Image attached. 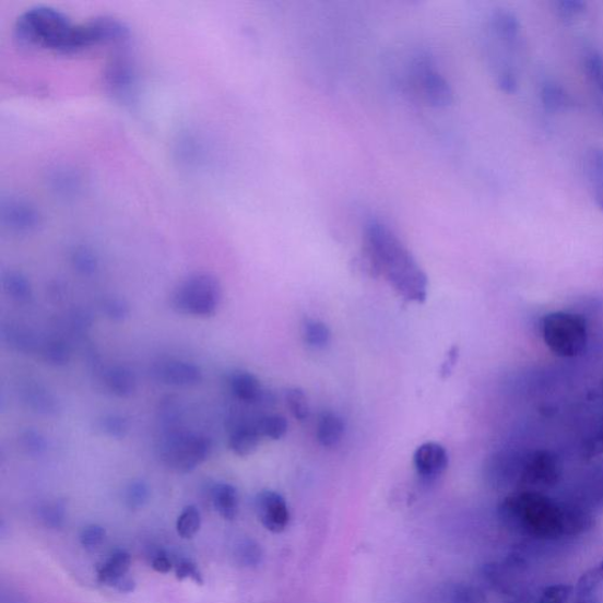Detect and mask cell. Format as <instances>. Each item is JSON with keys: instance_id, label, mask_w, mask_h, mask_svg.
<instances>
[{"instance_id": "obj_1", "label": "cell", "mask_w": 603, "mask_h": 603, "mask_svg": "<svg viewBox=\"0 0 603 603\" xmlns=\"http://www.w3.org/2000/svg\"><path fill=\"white\" fill-rule=\"evenodd\" d=\"M497 512L510 532L541 542L577 537L592 531L595 524L590 511L537 492H511Z\"/></svg>"}, {"instance_id": "obj_2", "label": "cell", "mask_w": 603, "mask_h": 603, "mask_svg": "<svg viewBox=\"0 0 603 603\" xmlns=\"http://www.w3.org/2000/svg\"><path fill=\"white\" fill-rule=\"evenodd\" d=\"M364 253L377 273L386 276L405 299L422 304L428 295V277L402 240L379 221H370L366 228Z\"/></svg>"}, {"instance_id": "obj_3", "label": "cell", "mask_w": 603, "mask_h": 603, "mask_svg": "<svg viewBox=\"0 0 603 603\" xmlns=\"http://www.w3.org/2000/svg\"><path fill=\"white\" fill-rule=\"evenodd\" d=\"M75 26L62 11L34 7L21 14L13 26V38L22 48L71 56Z\"/></svg>"}, {"instance_id": "obj_4", "label": "cell", "mask_w": 603, "mask_h": 603, "mask_svg": "<svg viewBox=\"0 0 603 603\" xmlns=\"http://www.w3.org/2000/svg\"><path fill=\"white\" fill-rule=\"evenodd\" d=\"M564 463L548 449H510V487L512 492L545 493L563 478Z\"/></svg>"}, {"instance_id": "obj_5", "label": "cell", "mask_w": 603, "mask_h": 603, "mask_svg": "<svg viewBox=\"0 0 603 603\" xmlns=\"http://www.w3.org/2000/svg\"><path fill=\"white\" fill-rule=\"evenodd\" d=\"M540 329L551 352L564 358L581 355L590 338L586 316L575 311L551 312L542 318Z\"/></svg>"}, {"instance_id": "obj_6", "label": "cell", "mask_w": 603, "mask_h": 603, "mask_svg": "<svg viewBox=\"0 0 603 603\" xmlns=\"http://www.w3.org/2000/svg\"><path fill=\"white\" fill-rule=\"evenodd\" d=\"M213 445L208 436L184 429H174L159 440L157 451L162 463L180 474H188L204 463Z\"/></svg>"}, {"instance_id": "obj_7", "label": "cell", "mask_w": 603, "mask_h": 603, "mask_svg": "<svg viewBox=\"0 0 603 603\" xmlns=\"http://www.w3.org/2000/svg\"><path fill=\"white\" fill-rule=\"evenodd\" d=\"M222 300V286L216 276L196 273L180 282L173 293V309L192 318H214Z\"/></svg>"}, {"instance_id": "obj_8", "label": "cell", "mask_w": 603, "mask_h": 603, "mask_svg": "<svg viewBox=\"0 0 603 603\" xmlns=\"http://www.w3.org/2000/svg\"><path fill=\"white\" fill-rule=\"evenodd\" d=\"M0 222L13 234H29L40 224L37 208L20 196H9L0 203Z\"/></svg>"}, {"instance_id": "obj_9", "label": "cell", "mask_w": 603, "mask_h": 603, "mask_svg": "<svg viewBox=\"0 0 603 603\" xmlns=\"http://www.w3.org/2000/svg\"><path fill=\"white\" fill-rule=\"evenodd\" d=\"M104 83L116 99L128 102L132 98L138 86V73L126 55L113 58L105 69Z\"/></svg>"}, {"instance_id": "obj_10", "label": "cell", "mask_w": 603, "mask_h": 603, "mask_svg": "<svg viewBox=\"0 0 603 603\" xmlns=\"http://www.w3.org/2000/svg\"><path fill=\"white\" fill-rule=\"evenodd\" d=\"M256 510L267 531L280 534L291 522V511L284 497L274 490H263L256 497Z\"/></svg>"}, {"instance_id": "obj_11", "label": "cell", "mask_w": 603, "mask_h": 603, "mask_svg": "<svg viewBox=\"0 0 603 603\" xmlns=\"http://www.w3.org/2000/svg\"><path fill=\"white\" fill-rule=\"evenodd\" d=\"M154 379L173 387H193L203 381V373L191 362L180 359L163 360L153 370Z\"/></svg>"}, {"instance_id": "obj_12", "label": "cell", "mask_w": 603, "mask_h": 603, "mask_svg": "<svg viewBox=\"0 0 603 603\" xmlns=\"http://www.w3.org/2000/svg\"><path fill=\"white\" fill-rule=\"evenodd\" d=\"M416 67L422 93L427 102L435 108L448 107L452 102V92L444 75L435 71L427 60Z\"/></svg>"}, {"instance_id": "obj_13", "label": "cell", "mask_w": 603, "mask_h": 603, "mask_svg": "<svg viewBox=\"0 0 603 603\" xmlns=\"http://www.w3.org/2000/svg\"><path fill=\"white\" fill-rule=\"evenodd\" d=\"M448 452L440 444L427 442L415 451L414 465L422 478L434 481L440 477L448 469Z\"/></svg>"}, {"instance_id": "obj_14", "label": "cell", "mask_w": 603, "mask_h": 603, "mask_svg": "<svg viewBox=\"0 0 603 603\" xmlns=\"http://www.w3.org/2000/svg\"><path fill=\"white\" fill-rule=\"evenodd\" d=\"M47 184L49 190L60 199H74L83 191L82 174L70 165L60 164L48 172Z\"/></svg>"}, {"instance_id": "obj_15", "label": "cell", "mask_w": 603, "mask_h": 603, "mask_svg": "<svg viewBox=\"0 0 603 603\" xmlns=\"http://www.w3.org/2000/svg\"><path fill=\"white\" fill-rule=\"evenodd\" d=\"M493 36L501 43L509 52L522 48V32L518 17L507 10H497L490 19Z\"/></svg>"}, {"instance_id": "obj_16", "label": "cell", "mask_w": 603, "mask_h": 603, "mask_svg": "<svg viewBox=\"0 0 603 603\" xmlns=\"http://www.w3.org/2000/svg\"><path fill=\"white\" fill-rule=\"evenodd\" d=\"M568 501L580 506L595 516L603 511V471L586 478L571 490Z\"/></svg>"}, {"instance_id": "obj_17", "label": "cell", "mask_w": 603, "mask_h": 603, "mask_svg": "<svg viewBox=\"0 0 603 603\" xmlns=\"http://www.w3.org/2000/svg\"><path fill=\"white\" fill-rule=\"evenodd\" d=\"M262 440L258 428H256L255 421L244 422L238 425L229 437V448L240 458H246L256 450H258Z\"/></svg>"}, {"instance_id": "obj_18", "label": "cell", "mask_w": 603, "mask_h": 603, "mask_svg": "<svg viewBox=\"0 0 603 603\" xmlns=\"http://www.w3.org/2000/svg\"><path fill=\"white\" fill-rule=\"evenodd\" d=\"M584 174L596 206L603 213V149L592 147L584 156Z\"/></svg>"}, {"instance_id": "obj_19", "label": "cell", "mask_w": 603, "mask_h": 603, "mask_svg": "<svg viewBox=\"0 0 603 603\" xmlns=\"http://www.w3.org/2000/svg\"><path fill=\"white\" fill-rule=\"evenodd\" d=\"M434 603H488L487 595L481 588L470 583L445 586L436 593Z\"/></svg>"}, {"instance_id": "obj_20", "label": "cell", "mask_w": 603, "mask_h": 603, "mask_svg": "<svg viewBox=\"0 0 603 603\" xmlns=\"http://www.w3.org/2000/svg\"><path fill=\"white\" fill-rule=\"evenodd\" d=\"M104 383L118 398L128 399L138 389L134 373L126 366H113L104 373Z\"/></svg>"}, {"instance_id": "obj_21", "label": "cell", "mask_w": 603, "mask_h": 603, "mask_svg": "<svg viewBox=\"0 0 603 603\" xmlns=\"http://www.w3.org/2000/svg\"><path fill=\"white\" fill-rule=\"evenodd\" d=\"M230 389L237 400L246 403L261 402L264 397L261 381L248 371L235 373L230 379Z\"/></svg>"}, {"instance_id": "obj_22", "label": "cell", "mask_w": 603, "mask_h": 603, "mask_svg": "<svg viewBox=\"0 0 603 603\" xmlns=\"http://www.w3.org/2000/svg\"><path fill=\"white\" fill-rule=\"evenodd\" d=\"M130 566V554L127 551L118 549L97 569V580L102 584L113 587L118 580L128 576Z\"/></svg>"}, {"instance_id": "obj_23", "label": "cell", "mask_w": 603, "mask_h": 603, "mask_svg": "<svg viewBox=\"0 0 603 603\" xmlns=\"http://www.w3.org/2000/svg\"><path fill=\"white\" fill-rule=\"evenodd\" d=\"M211 501L223 519L232 521L237 517L239 496L235 486L225 482L216 484L211 489Z\"/></svg>"}, {"instance_id": "obj_24", "label": "cell", "mask_w": 603, "mask_h": 603, "mask_svg": "<svg viewBox=\"0 0 603 603\" xmlns=\"http://www.w3.org/2000/svg\"><path fill=\"white\" fill-rule=\"evenodd\" d=\"M540 97L546 110L559 113L575 107V99L567 90L554 81L547 80L541 85Z\"/></svg>"}, {"instance_id": "obj_25", "label": "cell", "mask_w": 603, "mask_h": 603, "mask_svg": "<svg viewBox=\"0 0 603 603\" xmlns=\"http://www.w3.org/2000/svg\"><path fill=\"white\" fill-rule=\"evenodd\" d=\"M344 424L334 413H324L318 426V440L323 447L336 446L343 437Z\"/></svg>"}, {"instance_id": "obj_26", "label": "cell", "mask_w": 603, "mask_h": 603, "mask_svg": "<svg viewBox=\"0 0 603 603\" xmlns=\"http://www.w3.org/2000/svg\"><path fill=\"white\" fill-rule=\"evenodd\" d=\"M4 292L19 304H27L33 298V286L20 271H8L3 276Z\"/></svg>"}, {"instance_id": "obj_27", "label": "cell", "mask_w": 603, "mask_h": 603, "mask_svg": "<svg viewBox=\"0 0 603 603\" xmlns=\"http://www.w3.org/2000/svg\"><path fill=\"white\" fill-rule=\"evenodd\" d=\"M71 264L80 275L92 277L97 273L99 267L98 256L94 249L79 246L71 253Z\"/></svg>"}, {"instance_id": "obj_28", "label": "cell", "mask_w": 603, "mask_h": 603, "mask_svg": "<svg viewBox=\"0 0 603 603\" xmlns=\"http://www.w3.org/2000/svg\"><path fill=\"white\" fill-rule=\"evenodd\" d=\"M588 80L595 86L599 97L603 98V55L596 49H586L582 56Z\"/></svg>"}, {"instance_id": "obj_29", "label": "cell", "mask_w": 603, "mask_h": 603, "mask_svg": "<svg viewBox=\"0 0 603 603\" xmlns=\"http://www.w3.org/2000/svg\"><path fill=\"white\" fill-rule=\"evenodd\" d=\"M26 400L33 410L45 415L55 414L58 410L54 395L40 386L28 387Z\"/></svg>"}, {"instance_id": "obj_30", "label": "cell", "mask_w": 603, "mask_h": 603, "mask_svg": "<svg viewBox=\"0 0 603 603\" xmlns=\"http://www.w3.org/2000/svg\"><path fill=\"white\" fill-rule=\"evenodd\" d=\"M42 356L52 366H66L71 358L70 345L63 340L51 339L43 344Z\"/></svg>"}, {"instance_id": "obj_31", "label": "cell", "mask_w": 603, "mask_h": 603, "mask_svg": "<svg viewBox=\"0 0 603 603\" xmlns=\"http://www.w3.org/2000/svg\"><path fill=\"white\" fill-rule=\"evenodd\" d=\"M235 557L240 566L252 568L262 563L263 552L258 542L247 537L236 545Z\"/></svg>"}, {"instance_id": "obj_32", "label": "cell", "mask_w": 603, "mask_h": 603, "mask_svg": "<svg viewBox=\"0 0 603 603\" xmlns=\"http://www.w3.org/2000/svg\"><path fill=\"white\" fill-rule=\"evenodd\" d=\"M262 439L280 440L288 431V422L279 415H268L255 419Z\"/></svg>"}, {"instance_id": "obj_33", "label": "cell", "mask_w": 603, "mask_h": 603, "mask_svg": "<svg viewBox=\"0 0 603 603\" xmlns=\"http://www.w3.org/2000/svg\"><path fill=\"white\" fill-rule=\"evenodd\" d=\"M202 523L201 512L194 506H188L180 512L176 528L180 537L191 539L199 533Z\"/></svg>"}, {"instance_id": "obj_34", "label": "cell", "mask_w": 603, "mask_h": 603, "mask_svg": "<svg viewBox=\"0 0 603 603\" xmlns=\"http://www.w3.org/2000/svg\"><path fill=\"white\" fill-rule=\"evenodd\" d=\"M3 336L12 348L19 352L32 353L36 348L35 338L24 328L10 326L3 330Z\"/></svg>"}, {"instance_id": "obj_35", "label": "cell", "mask_w": 603, "mask_h": 603, "mask_svg": "<svg viewBox=\"0 0 603 603\" xmlns=\"http://www.w3.org/2000/svg\"><path fill=\"white\" fill-rule=\"evenodd\" d=\"M330 330L323 322L308 320L304 324V339L315 350H322L330 341Z\"/></svg>"}, {"instance_id": "obj_36", "label": "cell", "mask_w": 603, "mask_h": 603, "mask_svg": "<svg viewBox=\"0 0 603 603\" xmlns=\"http://www.w3.org/2000/svg\"><path fill=\"white\" fill-rule=\"evenodd\" d=\"M99 429L104 435L111 437V439L122 440L128 435L130 425L125 416L109 414L99 421Z\"/></svg>"}, {"instance_id": "obj_37", "label": "cell", "mask_w": 603, "mask_h": 603, "mask_svg": "<svg viewBox=\"0 0 603 603\" xmlns=\"http://www.w3.org/2000/svg\"><path fill=\"white\" fill-rule=\"evenodd\" d=\"M66 509L62 501L48 503L39 508V518L45 525L57 530V528L63 527L66 522Z\"/></svg>"}, {"instance_id": "obj_38", "label": "cell", "mask_w": 603, "mask_h": 603, "mask_svg": "<svg viewBox=\"0 0 603 603\" xmlns=\"http://www.w3.org/2000/svg\"><path fill=\"white\" fill-rule=\"evenodd\" d=\"M285 402L295 418L305 421L309 417V401L305 391L299 388H293L286 391Z\"/></svg>"}, {"instance_id": "obj_39", "label": "cell", "mask_w": 603, "mask_h": 603, "mask_svg": "<svg viewBox=\"0 0 603 603\" xmlns=\"http://www.w3.org/2000/svg\"><path fill=\"white\" fill-rule=\"evenodd\" d=\"M102 310L108 319L115 322H122L129 318L130 306L122 297L111 296L104 298Z\"/></svg>"}, {"instance_id": "obj_40", "label": "cell", "mask_w": 603, "mask_h": 603, "mask_svg": "<svg viewBox=\"0 0 603 603\" xmlns=\"http://www.w3.org/2000/svg\"><path fill=\"white\" fill-rule=\"evenodd\" d=\"M150 489L143 480L132 481L126 489V504L130 509H141L149 501Z\"/></svg>"}, {"instance_id": "obj_41", "label": "cell", "mask_w": 603, "mask_h": 603, "mask_svg": "<svg viewBox=\"0 0 603 603\" xmlns=\"http://www.w3.org/2000/svg\"><path fill=\"white\" fill-rule=\"evenodd\" d=\"M575 587L565 583H556L545 588L536 603H568Z\"/></svg>"}, {"instance_id": "obj_42", "label": "cell", "mask_w": 603, "mask_h": 603, "mask_svg": "<svg viewBox=\"0 0 603 603\" xmlns=\"http://www.w3.org/2000/svg\"><path fill=\"white\" fill-rule=\"evenodd\" d=\"M21 445L29 456L40 457L48 450L45 437L35 429H27L21 435Z\"/></svg>"}, {"instance_id": "obj_43", "label": "cell", "mask_w": 603, "mask_h": 603, "mask_svg": "<svg viewBox=\"0 0 603 603\" xmlns=\"http://www.w3.org/2000/svg\"><path fill=\"white\" fill-rule=\"evenodd\" d=\"M554 5L557 16L565 22H575L582 16L587 8L581 0H559Z\"/></svg>"}, {"instance_id": "obj_44", "label": "cell", "mask_w": 603, "mask_h": 603, "mask_svg": "<svg viewBox=\"0 0 603 603\" xmlns=\"http://www.w3.org/2000/svg\"><path fill=\"white\" fill-rule=\"evenodd\" d=\"M107 536V531L99 524H90L80 535L81 545L87 551L97 549Z\"/></svg>"}, {"instance_id": "obj_45", "label": "cell", "mask_w": 603, "mask_h": 603, "mask_svg": "<svg viewBox=\"0 0 603 603\" xmlns=\"http://www.w3.org/2000/svg\"><path fill=\"white\" fill-rule=\"evenodd\" d=\"M176 578L179 581L191 580L194 583L202 586L204 579L199 567L190 559H179L175 564Z\"/></svg>"}, {"instance_id": "obj_46", "label": "cell", "mask_w": 603, "mask_h": 603, "mask_svg": "<svg viewBox=\"0 0 603 603\" xmlns=\"http://www.w3.org/2000/svg\"><path fill=\"white\" fill-rule=\"evenodd\" d=\"M583 456L587 458H593L603 454V419L600 424L588 435L587 440L582 446Z\"/></svg>"}, {"instance_id": "obj_47", "label": "cell", "mask_w": 603, "mask_h": 603, "mask_svg": "<svg viewBox=\"0 0 603 603\" xmlns=\"http://www.w3.org/2000/svg\"><path fill=\"white\" fill-rule=\"evenodd\" d=\"M151 566H153L154 570L161 572V575H168L174 564L167 553L161 552L155 555Z\"/></svg>"}, {"instance_id": "obj_48", "label": "cell", "mask_w": 603, "mask_h": 603, "mask_svg": "<svg viewBox=\"0 0 603 603\" xmlns=\"http://www.w3.org/2000/svg\"><path fill=\"white\" fill-rule=\"evenodd\" d=\"M113 588H116L117 591L120 593H132L135 588V582L132 578L129 576L125 577L123 579L118 580Z\"/></svg>"}, {"instance_id": "obj_49", "label": "cell", "mask_w": 603, "mask_h": 603, "mask_svg": "<svg viewBox=\"0 0 603 603\" xmlns=\"http://www.w3.org/2000/svg\"><path fill=\"white\" fill-rule=\"evenodd\" d=\"M575 603H600L598 592H576Z\"/></svg>"}, {"instance_id": "obj_50", "label": "cell", "mask_w": 603, "mask_h": 603, "mask_svg": "<svg viewBox=\"0 0 603 603\" xmlns=\"http://www.w3.org/2000/svg\"><path fill=\"white\" fill-rule=\"evenodd\" d=\"M458 355H459L458 348H456V346H454V348H452L449 352L448 359L446 360V364L444 365V369H442L444 375H448L451 371L452 367L456 366L457 360H458Z\"/></svg>"}, {"instance_id": "obj_51", "label": "cell", "mask_w": 603, "mask_h": 603, "mask_svg": "<svg viewBox=\"0 0 603 603\" xmlns=\"http://www.w3.org/2000/svg\"><path fill=\"white\" fill-rule=\"evenodd\" d=\"M598 102H599L600 111L603 116V98L599 97Z\"/></svg>"}, {"instance_id": "obj_52", "label": "cell", "mask_w": 603, "mask_h": 603, "mask_svg": "<svg viewBox=\"0 0 603 603\" xmlns=\"http://www.w3.org/2000/svg\"><path fill=\"white\" fill-rule=\"evenodd\" d=\"M596 566H598V568H599V570H600V572L603 577V560L600 564H598Z\"/></svg>"}, {"instance_id": "obj_53", "label": "cell", "mask_w": 603, "mask_h": 603, "mask_svg": "<svg viewBox=\"0 0 603 603\" xmlns=\"http://www.w3.org/2000/svg\"><path fill=\"white\" fill-rule=\"evenodd\" d=\"M602 393H603V386H602Z\"/></svg>"}]
</instances>
